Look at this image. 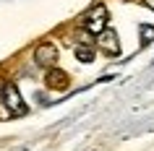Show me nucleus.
<instances>
[{
    "label": "nucleus",
    "mask_w": 154,
    "mask_h": 151,
    "mask_svg": "<svg viewBox=\"0 0 154 151\" xmlns=\"http://www.w3.org/2000/svg\"><path fill=\"white\" fill-rule=\"evenodd\" d=\"M0 96H3V104L8 107V112L13 117L26 115V104H24V99H21V94H18V89L13 83H0Z\"/></svg>",
    "instance_id": "f257e3e1"
},
{
    "label": "nucleus",
    "mask_w": 154,
    "mask_h": 151,
    "mask_svg": "<svg viewBox=\"0 0 154 151\" xmlns=\"http://www.w3.org/2000/svg\"><path fill=\"white\" fill-rule=\"evenodd\" d=\"M57 60V50L52 42H42L39 47L34 50V63L37 65H52Z\"/></svg>",
    "instance_id": "20e7f679"
},
{
    "label": "nucleus",
    "mask_w": 154,
    "mask_h": 151,
    "mask_svg": "<svg viewBox=\"0 0 154 151\" xmlns=\"http://www.w3.org/2000/svg\"><path fill=\"white\" fill-rule=\"evenodd\" d=\"M138 32H141V44H152L154 42V26H149V24H141L138 26Z\"/></svg>",
    "instance_id": "0eeeda50"
},
{
    "label": "nucleus",
    "mask_w": 154,
    "mask_h": 151,
    "mask_svg": "<svg viewBox=\"0 0 154 151\" xmlns=\"http://www.w3.org/2000/svg\"><path fill=\"white\" fill-rule=\"evenodd\" d=\"M45 83H47L50 89H55V91H65L68 83H71V78H68V73L60 71V68H50L47 76H45Z\"/></svg>",
    "instance_id": "39448f33"
},
{
    "label": "nucleus",
    "mask_w": 154,
    "mask_h": 151,
    "mask_svg": "<svg viewBox=\"0 0 154 151\" xmlns=\"http://www.w3.org/2000/svg\"><path fill=\"white\" fill-rule=\"evenodd\" d=\"M144 3H146V8H152V11H154V0H144Z\"/></svg>",
    "instance_id": "6e6552de"
},
{
    "label": "nucleus",
    "mask_w": 154,
    "mask_h": 151,
    "mask_svg": "<svg viewBox=\"0 0 154 151\" xmlns=\"http://www.w3.org/2000/svg\"><path fill=\"white\" fill-rule=\"evenodd\" d=\"M73 52H76L79 63H94V47H89V44H79Z\"/></svg>",
    "instance_id": "423d86ee"
},
{
    "label": "nucleus",
    "mask_w": 154,
    "mask_h": 151,
    "mask_svg": "<svg viewBox=\"0 0 154 151\" xmlns=\"http://www.w3.org/2000/svg\"><path fill=\"white\" fill-rule=\"evenodd\" d=\"M97 42H99V47L105 50L107 55H120V39H118L115 29H102V32L97 34Z\"/></svg>",
    "instance_id": "7ed1b4c3"
},
{
    "label": "nucleus",
    "mask_w": 154,
    "mask_h": 151,
    "mask_svg": "<svg viewBox=\"0 0 154 151\" xmlns=\"http://www.w3.org/2000/svg\"><path fill=\"white\" fill-rule=\"evenodd\" d=\"M81 24H84V29L89 34H99L102 29H107V8L102 3H97V5L81 18Z\"/></svg>",
    "instance_id": "f03ea898"
}]
</instances>
